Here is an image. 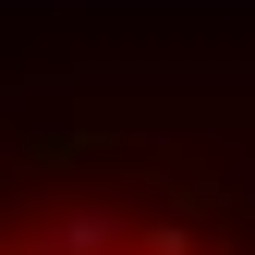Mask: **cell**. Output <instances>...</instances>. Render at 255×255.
<instances>
[{"label": "cell", "mask_w": 255, "mask_h": 255, "mask_svg": "<svg viewBox=\"0 0 255 255\" xmlns=\"http://www.w3.org/2000/svg\"><path fill=\"white\" fill-rule=\"evenodd\" d=\"M0 255H255V182L182 146H61L0 170Z\"/></svg>", "instance_id": "obj_1"}]
</instances>
